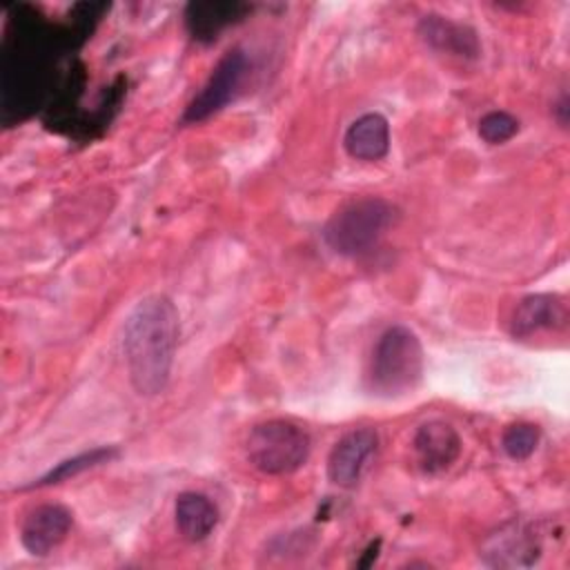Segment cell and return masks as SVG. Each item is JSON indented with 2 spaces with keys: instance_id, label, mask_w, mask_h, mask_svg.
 <instances>
[{
  "instance_id": "6da1fadb",
  "label": "cell",
  "mask_w": 570,
  "mask_h": 570,
  "mask_svg": "<svg viewBox=\"0 0 570 570\" xmlns=\"http://www.w3.org/2000/svg\"><path fill=\"white\" fill-rule=\"evenodd\" d=\"M178 309L163 296L142 298L125 321L122 352L134 390L142 396L163 392L169 383L178 347Z\"/></svg>"
},
{
  "instance_id": "2e32d148",
  "label": "cell",
  "mask_w": 570,
  "mask_h": 570,
  "mask_svg": "<svg viewBox=\"0 0 570 570\" xmlns=\"http://www.w3.org/2000/svg\"><path fill=\"white\" fill-rule=\"evenodd\" d=\"M539 436H541V432L534 423H512L503 430L501 445L510 459L523 461L537 450Z\"/></svg>"
},
{
  "instance_id": "5b68a950",
  "label": "cell",
  "mask_w": 570,
  "mask_h": 570,
  "mask_svg": "<svg viewBox=\"0 0 570 570\" xmlns=\"http://www.w3.org/2000/svg\"><path fill=\"white\" fill-rule=\"evenodd\" d=\"M249 73V60L240 49L227 51L209 73L203 89L185 107L180 125H196L218 114L240 91Z\"/></svg>"
},
{
  "instance_id": "ba28073f",
  "label": "cell",
  "mask_w": 570,
  "mask_h": 570,
  "mask_svg": "<svg viewBox=\"0 0 570 570\" xmlns=\"http://www.w3.org/2000/svg\"><path fill=\"white\" fill-rule=\"evenodd\" d=\"M414 452L423 472L441 474L461 456V436L445 421H428L414 434Z\"/></svg>"
},
{
  "instance_id": "277c9868",
  "label": "cell",
  "mask_w": 570,
  "mask_h": 570,
  "mask_svg": "<svg viewBox=\"0 0 570 570\" xmlns=\"http://www.w3.org/2000/svg\"><path fill=\"white\" fill-rule=\"evenodd\" d=\"M309 456L307 432L285 419H269L252 428L247 436V459L263 474H292Z\"/></svg>"
},
{
  "instance_id": "9a60e30c",
  "label": "cell",
  "mask_w": 570,
  "mask_h": 570,
  "mask_svg": "<svg viewBox=\"0 0 570 570\" xmlns=\"http://www.w3.org/2000/svg\"><path fill=\"white\" fill-rule=\"evenodd\" d=\"M116 454H118V450H114V448H94L89 452H82V454H76L71 459L60 461L56 468H51L45 476H40L38 481H33L27 488H45V485L62 483V481H67V479H71V476H76V474H80L89 468H96L100 463L111 461Z\"/></svg>"
},
{
  "instance_id": "4fadbf2b",
  "label": "cell",
  "mask_w": 570,
  "mask_h": 570,
  "mask_svg": "<svg viewBox=\"0 0 570 570\" xmlns=\"http://www.w3.org/2000/svg\"><path fill=\"white\" fill-rule=\"evenodd\" d=\"M174 514L180 537L189 543L207 539L218 523V508L200 492H180Z\"/></svg>"
},
{
  "instance_id": "e0dca14e",
  "label": "cell",
  "mask_w": 570,
  "mask_h": 570,
  "mask_svg": "<svg viewBox=\"0 0 570 570\" xmlns=\"http://www.w3.org/2000/svg\"><path fill=\"white\" fill-rule=\"evenodd\" d=\"M519 131V120L508 111H490L479 120V136L490 145H501Z\"/></svg>"
},
{
  "instance_id": "5bb4252c",
  "label": "cell",
  "mask_w": 570,
  "mask_h": 570,
  "mask_svg": "<svg viewBox=\"0 0 570 570\" xmlns=\"http://www.w3.org/2000/svg\"><path fill=\"white\" fill-rule=\"evenodd\" d=\"M481 554L492 566H532L541 554V546L530 532L512 528L492 534Z\"/></svg>"
},
{
  "instance_id": "3957f363",
  "label": "cell",
  "mask_w": 570,
  "mask_h": 570,
  "mask_svg": "<svg viewBox=\"0 0 570 570\" xmlns=\"http://www.w3.org/2000/svg\"><path fill=\"white\" fill-rule=\"evenodd\" d=\"M396 207L379 196L352 200L336 209L323 227L325 245L341 256L370 252L394 225Z\"/></svg>"
},
{
  "instance_id": "7a4b0ae2",
  "label": "cell",
  "mask_w": 570,
  "mask_h": 570,
  "mask_svg": "<svg viewBox=\"0 0 570 570\" xmlns=\"http://www.w3.org/2000/svg\"><path fill=\"white\" fill-rule=\"evenodd\" d=\"M423 376V347L419 336L405 325L387 327L374 345L367 387L383 399L412 392Z\"/></svg>"
},
{
  "instance_id": "52a82bcc",
  "label": "cell",
  "mask_w": 570,
  "mask_h": 570,
  "mask_svg": "<svg viewBox=\"0 0 570 570\" xmlns=\"http://www.w3.org/2000/svg\"><path fill=\"white\" fill-rule=\"evenodd\" d=\"M379 436L372 428H358L347 432L327 456V476L341 488H354L374 454Z\"/></svg>"
},
{
  "instance_id": "8fae6325",
  "label": "cell",
  "mask_w": 570,
  "mask_h": 570,
  "mask_svg": "<svg viewBox=\"0 0 570 570\" xmlns=\"http://www.w3.org/2000/svg\"><path fill=\"white\" fill-rule=\"evenodd\" d=\"M247 11L249 7L243 2H189L185 9V24L194 40L212 42Z\"/></svg>"
},
{
  "instance_id": "30bf717a",
  "label": "cell",
  "mask_w": 570,
  "mask_h": 570,
  "mask_svg": "<svg viewBox=\"0 0 570 570\" xmlns=\"http://www.w3.org/2000/svg\"><path fill=\"white\" fill-rule=\"evenodd\" d=\"M419 36L441 53L476 58L481 51L474 29L436 13H428L419 20Z\"/></svg>"
},
{
  "instance_id": "7c38bea8",
  "label": "cell",
  "mask_w": 570,
  "mask_h": 570,
  "mask_svg": "<svg viewBox=\"0 0 570 570\" xmlns=\"http://www.w3.org/2000/svg\"><path fill=\"white\" fill-rule=\"evenodd\" d=\"M345 151L356 160H381L390 149V125L385 116L370 111L356 118L343 138Z\"/></svg>"
},
{
  "instance_id": "8992f818",
  "label": "cell",
  "mask_w": 570,
  "mask_h": 570,
  "mask_svg": "<svg viewBox=\"0 0 570 570\" xmlns=\"http://www.w3.org/2000/svg\"><path fill=\"white\" fill-rule=\"evenodd\" d=\"M71 512L60 503H42L33 508L20 525V543L33 557H47L58 548L71 530Z\"/></svg>"
},
{
  "instance_id": "9c48e42d",
  "label": "cell",
  "mask_w": 570,
  "mask_h": 570,
  "mask_svg": "<svg viewBox=\"0 0 570 570\" xmlns=\"http://www.w3.org/2000/svg\"><path fill=\"white\" fill-rule=\"evenodd\" d=\"M568 323V305L557 294H530L525 296L510 323V332L514 338H532L543 332L563 330Z\"/></svg>"
}]
</instances>
